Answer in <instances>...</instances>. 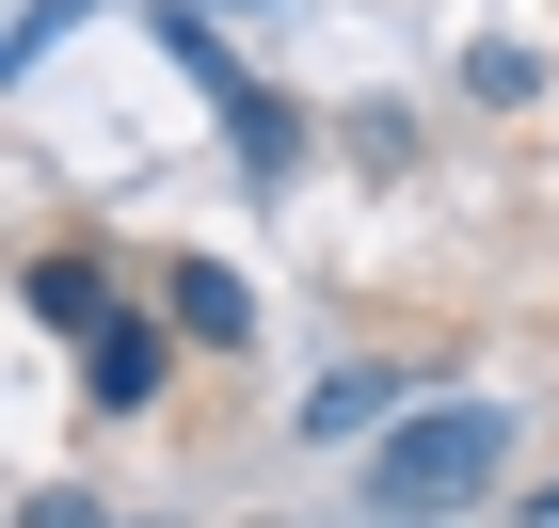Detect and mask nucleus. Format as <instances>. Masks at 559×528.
<instances>
[{
  "label": "nucleus",
  "mask_w": 559,
  "mask_h": 528,
  "mask_svg": "<svg viewBox=\"0 0 559 528\" xmlns=\"http://www.w3.org/2000/svg\"><path fill=\"white\" fill-rule=\"evenodd\" d=\"M496 465H512V400H416L368 448V513L431 528V513H464V496H496Z\"/></svg>",
  "instance_id": "f257e3e1"
},
{
  "label": "nucleus",
  "mask_w": 559,
  "mask_h": 528,
  "mask_svg": "<svg viewBox=\"0 0 559 528\" xmlns=\"http://www.w3.org/2000/svg\"><path fill=\"white\" fill-rule=\"evenodd\" d=\"M160 48L192 64V96L224 113V144H240V176H304V113H288V96L257 81V64H240V48H224V16H192V0H160Z\"/></svg>",
  "instance_id": "f03ea898"
},
{
  "label": "nucleus",
  "mask_w": 559,
  "mask_h": 528,
  "mask_svg": "<svg viewBox=\"0 0 559 528\" xmlns=\"http://www.w3.org/2000/svg\"><path fill=\"white\" fill-rule=\"evenodd\" d=\"M160 305H176V337H192V352H240V337H257V289H240L224 257H176Z\"/></svg>",
  "instance_id": "7ed1b4c3"
},
{
  "label": "nucleus",
  "mask_w": 559,
  "mask_h": 528,
  "mask_svg": "<svg viewBox=\"0 0 559 528\" xmlns=\"http://www.w3.org/2000/svg\"><path fill=\"white\" fill-rule=\"evenodd\" d=\"M160 368H176V337H160V320H112V337L81 352V385H96V416H144V400H160Z\"/></svg>",
  "instance_id": "20e7f679"
},
{
  "label": "nucleus",
  "mask_w": 559,
  "mask_h": 528,
  "mask_svg": "<svg viewBox=\"0 0 559 528\" xmlns=\"http://www.w3.org/2000/svg\"><path fill=\"white\" fill-rule=\"evenodd\" d=\"M33 320H48V337H112V320H129V305H112V272H96V257H33Z\"/></svg>",
  "instance_id": "39448f33"
},
{
  "label": "nucleus",
  "mask_w": 559,
  "mask_h": 528,
  "mask_svg": "<svg viewBox=\"0 0 559 528\" xmlns=\"http://www.w3.org/2000/svg\"><path fill=\"white\" fill-rule=\"evenodd\" d=\"M384 416H400V368H336V385L304 400V433H320V448H384Z\"/></svg>",
  "instance_id": "423d86ee"
},
{
  "label": "nucleus",
  "mask_w": 559,
  "mask_h": 528,
  "mask_svg": "<svg viewBox=\"0 0 559 528\" xmlns=\"http://www.w3.org/2000/svg\"><path fill=\"white\" fill-rule=\"evenodd\" d=\"M464 96H479V113H527V96H544V48L479 33V48H464Z\"/></svg>",
  "instance_id": "0eeeda50"
},
{
  "label": "nucleus",
  "mask_w": 559,
  "mask_h": 528,
  "mask_svg": "<svg viewBox=\"0 0 559 528\" xmlns=\"http://www.w3.org/2000/svg\"><path fill=\"white\" fill-rule=\"evenodd\" d=\"M16 528H160V513H96V496H16Z\"/></svg>",
  "instance_id": "6e6552de"
},
{
  "label": "nucleus",
  "mask_w": 559,
  "mask_h": 528,
  "mask_svg": "<svg viewBox=\"0 0 559 528\" xmlns=\"http://www.w3.org/2000/svg\"><path fill=\"white\" fill-rule=\"evenodd\" d=\"M527 513H544V528H559V481H544V496H527Z\"/></svg>",
  "instance_id": "1a4fd4ad"
},
{
  "label": "nucleus",
  "mask_w": 559,
  "mask_h": 528,
  "mask_svg": "<svg viewBox=\"0 0 559 528\" xmlns=\"http://www.w3.org/2000/svg\"><path fill=\"white\" fill-rule=\"evenodd\" d=\"M192 16H224V0H192Z\"/></svg>",
  "instance_id": "9d476101"
}]
</instances>
